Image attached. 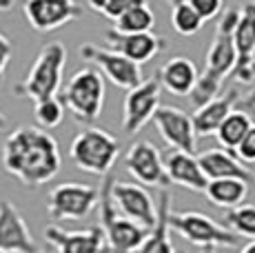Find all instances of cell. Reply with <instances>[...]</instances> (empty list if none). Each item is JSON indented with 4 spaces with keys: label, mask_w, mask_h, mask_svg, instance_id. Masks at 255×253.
I'll use <instances>...</instances> for the list:
<instances>
[{
    "label": "cell",
    "mask_w": 255,
    "mask_h": 253,
    "mask_svg": "<svg viewBox=\"0 0 255 253\" xmlns=\"http://www.w3.org/2000/svg\"><path fill=\"white\" fill-rule=\"evenodd\" d=\"M60 149L53 135L40 126H18L4 138L2 167L24 187L38 189L60 171Z\"/></svg>",
    "instance_id": "6da1fadb"
},
{
    "label": "cell",
    "mask_w": 255,
    "mask_h": 253,
    "mask_svg": "<svg viewBox=\"0 0 255 253\" xmlns=\"http://www.w3.org/2000/svg\"><path fill=\"white\" fill-rule=\"evenodd\" d=\"M67 65V47L60 40L42 45L36 60L31 62L27 76L13 87V94L31 100L33 105L47 98H58L62 89V76Z\"/></svg>",
    "instance_id": "7a4b0ae2"
},
{
    "label": "cell",
    "mask_w": 255,
    "mask_h": 253,
    "mask_svg": "<svg viewBox=\"0 0 255 253\" xmlns=\"http://www.w3.org/2000/svg\"><path fill=\"white\" fill-rule=\"evenodd\" d=\"M114 176L107 173L102 178V184L98 189V209H100V229L105 233L107 253H133L144 242L151 229H144L135 222L127 220L118 213V209L111 202V182Z\"/></svg>",
    "instance_id": "3957f363"
},
{
    "label": "cell",
    "mask_w": 255,
    "mask_h": 253,
    "mask_svg": "<svg viewBox=\"0 0 255 253\" xmlns=\"http://www.w3.org/2000/svg\"><path fill=\"white\" fill-rule=\"evenodd\" d=\"M118 155H120V142L116 140V135L98 126H87L78 131L69 147V158L80 171L102 178L111 171Z\"/></svg>",
    "instance_id": "277c9868"
},
{
    "label": "cell",
    "mask_w": 255,
    "mask_h": 253,
    "mask_svg": "<svg viewBox=\"0 0 255 253\" xmlns=\"http://www.w3.org/2000/svg\"><path fill=\"white\" fill-rule=\"evenodd\" d=\"M62 107L71 111L78 123L91 125L102 114L105 105V78L93 67L78 69L62 89Z\"/></svg>",
    "instance_id": "5b68a950"
},
{
    "label": "cell",
    "mask_w": 255,
    "mask_h": 253,
    "mask_svg": "<svg viewBox=\"0 0 255 253\" xmlns=\"http://www.w3.org/2000/svg\"><path fill=\"white\" fill-rule=\"evenodd\" d=\"M169 229L180 233L186 242L202 247V249L204 247L235 249L242 245V238H238L224 225H220L218 220L200 211H169Z\"/></svg>",
    "instance_id": "8992f818"
},
{
    "label": "cell",
    "mask_w": 255,
    "mask_h": 253,
    "mask_svg": "<svg viewBox=\"0 0 255 253\" xmlns=\"http://www.w3.org/2000/svg\"><path fill=\"white\" fill-rule=\"evenodd\" d=\"M98 207V189L82 182H62L49 191L47 213L56 222L85 220Z\"/></svg>",
    "instance_id": "52a82bcc"
},
{
    "label": "cell",
    "mask_w": 255,
    "mask_h": 253,
    "mask_svg": "<svg viewBox=\"0 0 255 253\" xmlns=\"http://www.w3.org/2000/svg\"><path fill=\"white\" fill-rule=\"evenodd\" d=\"M80 58L85 62H89V65H93V69L105 74L109 78V82H114L118 89L129 91L144 80L140 65L127 60L125 56H120V53H116L111 49H102V47L93 45V42L80 45Z\"/></svg>",
    "instance_id": "ba28073f"
},
{
    "label": "cell",
    "mask_w": 255,
    "mask_h": 253,
    "mask_svg": "<svg viewBox=\"0 0 255 253\" xmlns=\"http://www.w3.org/2000/svg\"><path fill=\"white\" fill-rule=\"evenodd\" d=\"M160 94H162V87H160L158 76L142 80L138 87L127 91L125 107H122V129H125V133L135 135L151 123L153 114L160 107Z\"/></svg>",
    "instance_id": "9c48e42d"
},
{
    "label": "cell",
    "mask_w": 255,
    "mask_h": 253,
    "mask_svg": "<svg viewBox=\"0 0 255 253\" xmlns=\"http://www.w3.org/2000/svg\"><path fill=\"white\" fill-rule=\"evenodd\" d=\"M111 202L120 216L144 229H153L158 220V209L153 198L138 182H111Z\"/></svg>",
    "instance_id": "30bf717a"
},
{
    "label": "cell",
    "mask_w": 255,
    "mask_h": 253,
    "mask_svg": "<svg viewBox=\"0 0 255 253\" xmlns=\"http://www.w3.org/2000/svg\"><path fill=\"white\" fill-rule=\"evenodd\" d=\"M240 9H227L220 18L215 29L213 42H211L207 58H204V74L222 82L235 67V47H233V29L238 22Z\"/></svg>",
    "instance_id": "8fae6325"
},
{
    "label": "cell",
    "mask_w": 255,
    "mask_h": 253,
    "mask_svg": "<svg viewBox=\"0 0 255 253\" xmlns=\"http://www.w3.org/2000/svg\"><path fill=\"white\" fill-rule=\"evenodd\" d=\"M125 167L142 187H169L164 158L160 149L149 140H138L131 144L129 151L125 153Z\"/></svg>",
    "instance_id": "7c38bea8"
},
{
    "label": "cell",
    "mask_w": 255,
    "mask_h": 253,
    "mask_svg": "<svg viewBox=\"0 0 255 253\" xmlns=\"http://www.w3.org/2000/svg\"><path fill=\"white\" fill-rule=\"evenodd\" d=\"M22 11L33 31L49 33L82 18V4L76 0H24Z\"/></svg>",
    "instance_id": "4fadbf2b"
},
{
    "label": "cell",
    "mask_w": 255,
    "mask_h": 253,
    "mask_svg": "<svg viewBox=\"0 0 255 253\" xmlns=\"http://www.w3.org/2000/svg\"><path fill=\"white\" fill-rule=\"evenodd\" d=\"M235 67L233 76L242 82L255 80V0L240 7V16L233 29Z\"/></svg>",
    "instance_id": "5bb4252c"
},
{
    "label": "cell",
    "mask_w": 255,
    "mask_h": 253,
    "mask_svg": "<svg viewBox=\"0 0 255 253\" xmlns=\"http://www.w3.org/2000/svg\"><path fill=\"white\" fill-rule=\"evenodd\" d=\"M151 120H153L158 133L162 135V140L169 144V149L195 155L198 138H195L191 116L184 109L171 107V105H160Z\"/></svg>",
    "instance_id": "9a60e30c"
},
{
    "label": "cell",
    "mask_w": 255,
    "mask_h": 253,
    "mask_svg": "<svg viewBox=\"0 0 255 253\" xmlns=\"http://www.w3.org/2000/svg\"><path fill=\"white\" fill-rule=\"evenodd\" d=\"M31 229L11 200H0V253H36Z\"/></svg>",
    "instance_id": "2e32d148"
},
{
    "label": "cell",
    "mask_w": 255,
    "mask_h": 253,
    "mask_svg": "<svg viewBox=\"0 0 255 253\" xmlns=\"http://www.w3.org/2000/svg\"><path fill=\"white\" fill-rule=\"evenodd\" d=\"M105 38H107V42H109L111 51L120 53L127 60L135 62V65H144V62L153 60V58L164 49V38H160L155 31L118 33L116 29H109Z\"/></svg>",
    "instance_id": "e0dca14e"
},
{
    "label": "cell",
    "mask_w": 255,
    "mask_h": 253,
    "mask_svg": "<svg viewBox=\"0 0 255 253\" xmlns=\"http://www.w3.org/2000/svg\"><path fill=\"white\" fill-rule=\"evenodd\" d=\"M45 238L56 253H107L105 233L100 227L67 231L53 225L45 229Z\"/></svg>",
    "instance_id": "ac0fdd59"
},
{
    "label": "cell",
    "mask_w": 255,
    "mask_h": 253,
    "mask_svg": "<svg viewBox=\"0 0 255 253\" xmlns=\"http://www.w3.org/2000/svg\"><path fill=\"white\" fill-rule=\"evenodd\" d=\"M242 100L238 87H231L227 94H220L218 98H213L207 105L198 107L195 114L191 116V123H193L195 138H207V135H215L218 126L224 123L229 114L238 107V102Z\"/></svg>",
    "instance_id": "d6986e66"
},
{
    "label": "cell",
    "mask_w": 255,
    "mask_h": 253,
    "mask_svg": "<svg viewBox=\"0 0 255 253\" xmlns=\"http://www.w3.org/2000/svg\"><path fill=\"white\" fill-rule=\"evenodd\" d=\"M164 169L169 184H178L182 189H189L193 193H204L209 180L204 178L202 169L198 164V155L182 153V151H169L164 158Z\"/></svg>",
    "instance_id": "ffe728a7"
},
{
    "label": "cell",
    "mask_w": 255,
    "mask_h": 253,
    "mask_svg": "<svg viewBox=\"0 0 255 253\" xmlns=\"http://www.w3.org/2000/svg\"><path fill=\"white\" fill-rule=\"evenodd\" d=\"M198 164L202 169L207 180H220V178H238L244 182H253V173L240 162L238 158L227 151V149H209L198 155Z\"/></svg>",
    "instance_id": "44dd1931"
},
{
    "label": "cell",
    "mask_w": 255,
    "mask_h": 253,
    "mask_svg": "<svg viewBox=\"0 0 255 253\" xmlns=\"http://www.w3.org/2000/svg\"><path fill=\"white\" fill-rule=\"evenodd\" d=\"M160 87L166 89L171 96H189L195 87V80H198V69H195V62L191 58L184 56H175L171 60L164 62V67L158 74Z\"/></svg>",
    "instance_id": "7402d4cb"
},
{
    "label": "cell",
    "mask_w": 255,
    "mask_h": 253,
    "mask_svg": "<svg viewBox=\"0 0 255 253\" xmlns=\"http://www.w3.org/2000/svg\"><path fill=\"white\" fill-rule=\"evenodd\" d=\"M158 209V220H155L153 229L149 231V236L144 238V242L135 249L133 253H175L169 240V211H171V193L162 189L160 198L155 202Z\"/></svg>",
    "instance_id": "603a6c76"
},
{
    "label": "cell",
    "mask_w": 255,
    "mask_h": 253,
    "mask_svg": "<svg viewBox=\"0 0 255 253\" xmlns=\"http://www.w3.org/2000/svg\"><path fill=\"white\" fill-rule=\"evenodd\" d=\"M204 196L211 204L220 209H233L240 207L249 196V182L238 178H220V180H209Z\"/></svg>",
    "instance_id": "cb8c5ba5"
},
{
    "label": "cell",
    "mask_w": 255,
    "mask_h": 253,
    "mask_svg": "<svg viewBox=\"0 0 255 253\" xmlns=\"http://www.w3.org/2000/svg\"><path fill=\"white\" fill-rule=\"evenodd\" d=\"M253 126V118L247 114V111H238L233 109L231 114L224 118V123L218 126L215 131V138H218L220 147L227 149V151H233L240 144V140L247 135V131Z\"/></svg>",
    "instance_id": "d4e9b609"
},
{
    "label": "cell",
    "mask_w": 255,
    "mask_h": 253,
    "mask_svg": "<svg viewBox=\"0 0 255 253\" xmlns=\"http://www.w3.org/2000/svg\"><path fill=\"white\" fill-rule=\"evenodd\" d=\"M116 31L118 33H146L153 31L155 27V16L151 11L149 2L144 4H135V7H129L120 18H116Z\"/></svg>",
    "instance_id": "484cf974"
},
{
    "label": "cell",
    "mask_w": 255,
    "mask_h": 253,
    "mask_svg": "<svg viewBox=\"0 0 255 253\" xmlns=\"http://www.w3.org/2000/svg\"><path fill=\"white\" fill-rule=\"evenodd\" d=\"M227 229L233 231L238 238L255 240V204H240V207L224 211Z\"/></svg>",
    "instance_id": "4316f807"
},
{
    "label": "cell",
    "mask_w": 255,
    "mask_h": 253,
    "mask_svg": "<svg viewBox=\"0 0 255 253\" xmlns=\"http://www.w3.org/2000/svg\"><path fill=\"white\" fill-rule=\"evenodd\" d=\"M171 25H173L175 33H180V36H195L202 29L204 22L193 11L189 0H178L171 7Z\"/></svg>",
    "instance_id": "83f0119b"
},
{
    "label": "cell",
    "mask_w": 255,
    "mask_h": 253,
    "mask_svg": "<svg viewBox=\"0 0 255 253\" xmlns=\"http://www.w3.org/2000/svg\"><path fill=\"white\" fill-rule=\"evenodd\" d=\"M33 116H36V123L47 131L53 126H60L62 118H65V107L58 98H47L33 105Z\"/></svg>",
    "instance_id": "f1b7e54d"
},
{
    "label": "cell",
    "mask_w": 255,
    "mask_h": 253,
    "mask_svg": "<svg viewBox=\"0 0 255 253\" xmlns=\"http://www.w3.org/2000/svg\"><path fill=\"white\" fill-rule=\"evenodd\" d=\"M220 94H222V82L207 76V74H202V76H198L193 91H191L189 96H191V100H193L195 109H198V107H202V105H207V102H211L213 98H218Z\"/></svg>",
    "instance_id": "f546056e"
},
{
    "label": "cell",
    "mask_w": 255,
    "mask_h": 253,
    "mask_svg": "<svg viewBox=\"0 0 255 253\" xmlns=\"http://www.w3.org/2000/svg\"><path fill=\"white\" fill-rule=\"evenodd\" d=\"M189 4L193 7V11L198 13L202 22L218 18L224 9V0H189Z\"/></svg>",
    "instance_id": "4dcf8cb0"
},
{
    "label": "cell",
    "mask_w": 255,
    "mask_h": 253,
    "mask_svg": "<svg viewBox=\"0 0 255 253\" xmlns=\"http://www.w3.org/2000/svg\"><path fill=\"white\" fill-rule=\"evenodd\" d=\"M240 162H247V164H253L255 162V120H253V126L247 131L240 144L231 151Z\"/></svg>",
    "instance_id": "1f68e13d"
},
{
    "label": "cell",
    "mask_w": 255,
    "mask_h": 253,
    "mask_svg": "<svg viewBox=\"0 0 255 253\" xmlns=\"http://www.w3.org/2000/svg\"><path fill=\"white\" fill-rule=\"evenodd\" d=\"M144 2H146V0H109V2H107V7L102 9V16L109 18V20H116V18H120L129 7L144 4Z\"/></svg>",
    "instance_id": "d6a6232c"
},
{
    "label": "cell",
    "mask_w": 255,
    "mask_h": 253,
    "mask_svg": "<svg viewBox=\"0 0 255 253\" xmlns=\"http://www.w3.org/2000/svg\"><path fill=\"white\" fill-rule=\"evenodd\" d=\"M11 56H13V42L9 36H4L0 31V80H2L4 71H7L9 62H11Z\"/></svg>",
    "instance_id": "836d02e7"
},
{
    "label": "cell",
    "mask_w": 255,
    "mask_h": 253,
    "mask_svg": "<svg viewBox=\"0 0 255 253\" xmlns=\"http://www.w3.org/2000/svg\"><path fill=\"white\" fill-rule=\"evenodd\" d=\"M238 105H242V107H244L242 111H247V114L253 118V116H255V91H253V94H249L244 100H240Z\"/></svg>",
    "instance_id": "e575fe53"
},
{
    "label": "cell",
    "mask_w": 255,
    "mask_h": 253,
    "mask_svg": "<svg viewBox=\"0 0 255 253\" xmlns=\"http://www.w3.org/2000/svg\"><path fill=\"white\" fill-rule=\"evenodd\" d=\"M107 2H109V0H87V4L98 13H102V9L107 7Z\"/></svg>",
    "instance_id": "d590c367"
},
{
    "label": "cell",
    "mask_w": 255,
    "mask_h": 253,
    "mask_svg": "<svg viewBox=\"0 0 255 253\" xmlns=\"http://www.w3.org/2000/svg\"><path fill=\"white\" fill-rule=\"evenodd\" d=\"M13 7V0H0V11H9Z\"/></svg>",
    "instance_id": "8d00e7d4"
},
{
    "label": "cell",
    "mask_w": 255,
    "mask_h": 253,
    "mask_svg": "<svg viewBox=\"0 0 255 253\" xmlns=\"http://www.w3.org/2000/svg\"><path fill=\"white\" fill-rule=\"evenodd\" d=\"M240 253H255V240H251L249 245H244V247H242V251H240Z\"/></svg>",
    "instance_id": "74e56055"
},
{
    "label": "cell",
    "mask_w": 255,
    "mask_h": 253,
    "mask_svg": "<svg viewBox=\"0 0 255 253\" xmlns=\"http://www.w3.org/2000/svg\"><path fill=\"white\" fill-rule=\"evenodd\" d=\"M7 126H9V118L2 114V111H0V131H4Z\"/></svg>",
    "instance_id": "f35d334b"
},
{
    "label": "cell",
    "mask_w": 255,
    "mask_h": 253,
    "mask_svg": "<svg viewBox=\"0 0 255 253\" xmlns=\"http://www.w3.org/2000/svg\"><path fill=\"white\" fill-rule=\"evenodd\" d=\"M200 253H218V249H213V247H204Z\"/></svg>",
    "instance_id": "ab89813d"
},
{
    "label": "cell",
    "mask_w": 255,
    "mask_h": 253,
    "mask_svg": "<svg viewBox=\"0 0 255 253\" xmlns=\"http://www.w3.org/2000/svg\"><path fill=\"white\" fill-rule=\"evenodd\" d=\"M36 253H51V251H49V249H42V251H40V249H38Z\"/></svg>",
    "instance_id": "60d3db41"
},
{
    "label": "cell",
    "mask_w": 255,
    "mask_h": 253,
    "mask_svg": "<svg viewBox=\"0 0 255 253\" xmlns=\"http://www.w3.org/2000/svg\"><path fill=\"white\" fill-rule=\"evenodd\" d=\"M169 2H171V4H173V2H178V0H169Z\"/></svg>",
    "instance_id": "b9f144b4"
},
{
    "label": "cell",
    "mask_w": 255,
    "mask_h": 253,
    "mask_svg": "<svg viewBox=\"0 0 255 253\" xmlns=\"http://www.w3.org/2000/svg\"><path fill=\"white\" fill-rule=\"evenodd\" d=\"M178 253H184V251H178Z\"/></svg>",
    "instance_id": "7bdbcfd3"
}]
</instances>
